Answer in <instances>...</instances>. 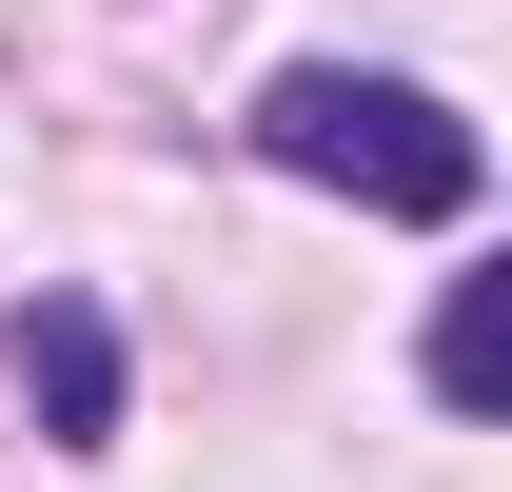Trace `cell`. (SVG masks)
<instances>
[{"label": "cell", "mask_w": 512, "mask_h": 492, "mask_svg": "<svg viewBox=\"0 0 512 492\" xmlns=\"http://www.w3.org/2000/svg\"><path fill=\"white\" fill-rule=\"evenodd\" d=\"M256 158L316 178V197H355V217H473V197H493V138L453 119V99H414V79H355V60L276 79V99H256Z\"/></svg>", "instance_id": "cell-1"}, {"label": "cell", "mask_w": 512, "mask_h": 492, "mask_svg": "<svg viewBox=\"0 0 512 492\" xmlns=\"http://www.w3.org/2000/svg\"><path fill=\"white\" fill-rule=\"evenodd\" d=\"M20 394H40V433H119V315H99V296H40V315H20Z\"/></svg>", "instance_id": "cell-2"}, {"label": "cell", "mask_w": 512, "mask_h": 492, "mask_svg": "<svg viewBox=\"0 0 512 492\" xmlns=\"http://www.w3.org/2000/svg\"><path fill=\"white\" fill-rule=\"evenodd\" d=\"M434 394H453V414L512 394V276H453V296H434Z\"/></svg>", "instance_id": "cell-3"}]
</instances>
